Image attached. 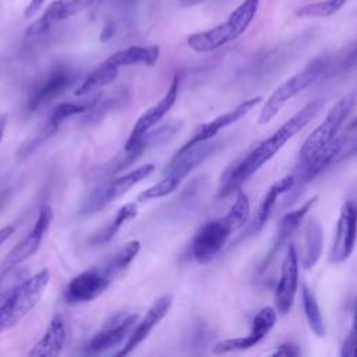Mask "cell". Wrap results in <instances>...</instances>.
Returning a JSON list of instances; mask_svg holds the SVG:
<instances>
[{"label":"cell","mask_w":357,"mask_h":357,"mask_svg":"<svg viewBox=\"0 0 357 357\" xmlns=\"http://www.w3.org/2000/svg\"><path fill=\"white\" fill-rule=\"evenodd\" d=\"M322 102L315 99L301 107L296 114H293L287 121H284L271 137L259 142L250 153H247L238 163L230 167L225 176H222L218 197H227L234 191H238L240 187L265 165L271 160L283 145L293 138L298 131H301L311 119L319 110Z\"/></svg>","instance_id":"cell-1"},{"label":"cell","mask_w":357,"mask_h":357,"mask_svg":"<svg viewBox=\"0 0 357 357\" xmlns=\"http://www.w3.org/2000/svg\"><path fill=\"white\" fill-rule=\"evenodd\" d=\"M226 215L231 220V223L234 225L236 230L241 229L248 222V218H250V201H248V197H247L245 192H243V191L237 192V197H236L233 205L230 206V209H229V212Z\"/></svg>","instance_id":"cell-33"},{"label":"cell","mask_w":357,"mask_h":357,"mask_svg":"<svg viewBox=\"0 0 357 357\" xmlns=\"http://www.w3.org/2000/svg\"><path fill=\"white\" fill-rule=\"evenodd\" d=\"M276 318H278V312L275 308L269 305L262 307L255 314L252 319L251 332L247 336L220 340L212 347V351L215 354H223V353H231V351H243L254 347L272 331V328L276 324Z\"/></svg>","instance_id":"cell-10"},{"label":"cell","mask_w":357,"mask_h":357,"mask_svg":"<svg viewBox=\"0 0 357 357\" xmlns=\"http://www.w3.org/2000/svg\"><path fill=\"white\" fill-rule=\"evenodd\" d=\"M141 248V243L138 240H131L126 243L116 254H113L102 266V271L112 280L117 275H120L138 255Z\"/></svg>","instance_id":"cell-29"},{"label":"cell","mask_w":357,"mask_h":357,"mask_svg":"<svg viewBox=\"0 0 357 357\" xmlns=\"http://www.w3.org/2000/svg\"><path fill=\"white\" fill-rule=\"evenodd\" d=\"M112 283V279L102 269H88L74 276L64 290V300L68 304L88 303L99 297Z\"/></svg>","instance_id":"cell-12"},{"label":"cell","mask_w":357,"mask_h":357,"mask_svg":"<svg viewBox=\"0 0 357 357\" xmlns=\"http://www.w3.org/2000/svg\"><path fill=\"white\" fill-rule=\"evenodd\" d=\"M160 56V47L159 46H130L126 49H121L112 56H109L106 60L116 66V67H126V66H155Z\"/></svg>","instance_id":"cell-24"},{"label":"cell","mask_w":357,"mask_h":357,"mask_svg":"<svg viewBox=\"0 0 357 357\" xmlns=\"http://www.w3.org/2000/svg\"><path fill=\"white\" fill-rule=\"evenodd\" d=\"M7 123H8V114L7 113H3L0 114V142L3 139V135H4V130L7 127Z\"/></svg>","instance_id":"cell-39"},{"label":"cell","mask_w":357,"mask_h":357,"mask_svg":"<svg viewBox=\"0 0 357 357\" xmlns=\"http://www.w3.org/2000/svg\"><path fill=\"white\" fill-rule=\"evenodd\" d=\"M137 215H138V206H137V204H126V205H123V206L117 211L114 219H113L109 225H106L99 233H96V234L91 238V243L95 244V245H100V244H105V243L110 241V240L116 236V233L120 230V227H121L127 220L135 218Z\"/></svg>","instance_id":"cell-30"},{"label":"cell","mask_w":357,"mask_h":357,"mask_svg":"<svg viewBox=\"0 0 357 357\" xmlns=\"http://www.w3.org/2000/svg\"><path fill=\"white\" fill-rule=\"evenodd\" d=\"M95 0H56L52 3L46 11L38 18L26 31L28 36H35L47 31L53 24L67 20L85 8H88Z\"/></svg>","instance_id":"cell-20"},{"label":"cell","mask_w":357,"mask_h":357,"mask_svg":"<svg viewBox=\"0 0 357 357\" xmlns=\"http://www.w3.org/2000/svg\"><path fill=\"white\" fill-rule=\"evenodd\" d=\"M66 344V325L60 314H54L42 337L28 351L29 357H54Z\"/></svg>","instance_id":"cell-23"},{"label":"cell","mask_w":357,"mask_h":357,"mask_svg":"<svg viewBox=\"0 0 357 357\" xmlns=\"http://www.w3.org/2000/svg\"><path fill=\"white\" fill-rule=\"evenodd\" d=\"M155 170L153 163H146L144 166H139L123 176H119L105 184H100L99 187L93 188L86 198L82 201L81 205V213L82 215H91L98 212L99 209L105 208L112 201L120 198L124 195L130 188L141 183L144 178H146L152 172Z\"/></svg>","instance_id":"cell-7"},{"label":"cell","mask_w":357,"mask_h":357,"mask_svg":"<svg viewBox=\"0 0 357 357\" xmlns=\"http://www.w3.org/2000/svg\"><path fill=\"white\" fill-rule=\"evenodd\" d=\"M347 0H324L301 6L296 10V15L300 18L310 17H329L343 7Z\"/></svg>","instance_id":"cell-32"},{"label":"cell","mask_w":357,"mask_h":357,"mask_svg":"<svg viewBox=\"0 0 357 357\" xmlns=\"http://www.w3.org/2000/svg\"><path fill=\"white\" fill-rule=\"evenodd\" d=\"M356 244V206L353 201H346L340 209V215L336 223L335 238L329 252V261L340 264L346 261Z\"/></svg>","instance_id":"cell-14"},{"label":"cell","mask_w":357,"mask_h":357,"mask_svg":"<svg viewBox=\"0 0 357 357\" xmlns=\"http://www.w3.org/2000/svg\"><path fill=\"white\" fill-rule=\"evenodd\" d=\"M324 233L321 223L315 219H311L307 223L305 234H304V254L301 259V265L304 269H311L319 261L322 252Z\"/></svg>","instance_id":"cell-27"},{"label":"cell","mask_w":357,"mask_h":357,"mask_svg":"<svg viewBox=\"0 0 357 357\" xmlns=\"http://www.w3.org/2000/svg\"><path fill=\"white\" fill-rule=\"evenodd\" d=\"M180 1V6L181 7H194V6H198L206 0H178Z\"/></svg>","instance_id":"cell-40"},{"label":"cell","mask_w":357,"mask_h":357,"mask_svg":"<svg viewBox=\"0 0 357 357\" xmlns=\"http://www.w3.org/2000/svg\"><path fill=\"white\" fill-rule=\"evenodd\" d=\"M52 220H53L52 206L47 204L42 205L31 231L7 254L6 259L3 261V264L0 266L1 278H4L7 273H10V271L17 268L20 264H22L24 261L31 258L39 250L43 237L50 227Z\"/></svg>","instance_id":"cell-9"},{"label":"cell","mask_w":357,"mask_h":357,"mask_svg":"<svg viewBox=\"0 0 357 357\" xmlns=\"http://www.w3.org/2000/svg\"><path fill=\"white\" fill-rule=\"evenodd\" d=\"M258 6L259 0H244L225 22L208 31L191 33L187 38V45L197 53L218 50L245 32L258 11Z\"/></svg>","instance_id":"cell-2"},{"label":"cell","mask_w":357,"mask_h":357,"mask_svg":"<svg viewBox=\"0 0 357 357\" xmlns=\"http://www.w3.org/2000/svg\"><path fill=\"white\" fill-rule=\"evenodd\" d=\"M301 300H303V308H304V315L307 318L308 326L312 331V333L318 337H324L326 335V326L318 305V301L312 293L305 284L301 289Z\"/></svg>","instance_id":"cell-31"},{"label":"cell","mask_w":357,"mask_h":357,"mask_svg":"<svg viewBox=\"0 0 357 357\" xmlns=\"http://www.w3.org/2000/svg\"><path fill=\"white\" fill-rule=\"evenodd\" d=\"M326 66H328V57L318 56L314 60H311L303 70H300L298 73L291 75L289 79H286L283 84H280L271 93V96L264 102V106L258 116V123L259 124L269 123L290 99H293L307 86H310L314 81H317L321 77V74L325 71Z\"/></svg>","instance_id":"cell-4"},{"label":"cell","mask_w":357,"mask_h":357,"mask_svg":"<svg viewBox=\"0 0 357 357\" xmlns=\"http://www.w3.org/2000/svg\"><path fill=\"white\" fill-rule=\"evenodd\" d=\"M298 284V257L296 247L290 244L286 250V255L282 262L280 278L275 290V307L276 312L286 315L293 307Z\"/></svg>","instance_id":"cell-13"},{"label":"cell","mask_w":357,"mask_h":357,"mask_svg":"<svg viewBox=\"0 0 357 357\" xmlns=\"http://www.w3.org/2000/svg\"><path fill=\"white\" fill-rule=\"evenodd\" d=\"M294 183H296V178H294V174H286L284 177L276 180L271 187L269 190L265 192V195L262 197L257 211H255V215L248 226V234L250 236H254V234H258L262 227L265 226V223L268 222V219L271 218V213L276 205V199L289 192L291 188H294Z\"/></svg>","instance_id":"cell-21"},{"label":"cell","mask_w":357,"mask_h":357,"mask_svg":"<svg viewBox=\"0 0 357 357\" xmlns=\"http://www.w3.org/2000/svg\"><path fill=\"white\" fill-rule=\"evenodd\" d=\"M262 100V96H254L251 99H247L244 102H241L238 106H236L234 109L212 119L211 121L202 124L201 127H198V130L192 134V137L176 152L180 153L183 151H185L187 148L198 144V142H204V141H209L212 139L220 130L234 124L236 121H238L240 119H243L250 110H252L259 102Z\"/></svg>","instance_id":"cell-18"},{"label":"cell","mask_w":357,"mask_h":357,"mask_svg":"<svg viewBox=\"0 0 357 357\" xmlns=\"http://www.w3.org/2000/svg\"><path fill=\"white\" fill-rule=\"evenodd\" d=\"M354 106H356V93L350 92L342 99H339L329 109L324 121L304 139L298 152L300 162L314 155L317 151H319L322 146L331 142L340 132V128L346 123Z\"/></svg>","instance_id":"cell-6"},{"label":"cell","mask_w":357,"mask_h":357,"mask_svg":"<svg viewBox=\"0 0 357 357\" xmlns=\"http://www.w3.org/2000/svg\"><path fill=\"white\" fill-rule=\"evenodd\" d=\"M113 33H114V28H113V25H112V24H107V25H105V26H103V29H102V32H100L99 39H100L102 42H106V40H109V39L113 36Z\"/></svg>","instance_id":"cell-38"},{"label":"cell","mask_w":357,"mask_h":357,"mask_svg":"<svg viewBox=\"0 0 357 357\" xmlns=\"http://www.w3.org/2000/svg\"><path fill=\"white\" fill-rule=\"evenodd\" d=\"M86 107H88V103H71V102H64V103H59L57 106H54V109L52 110V113H50V116H49V119L45 124V127L40 131L39 137L35 139L33 146L39 145L47 137L53 135L64 120L84 113L86 110Z\"/></svg>","instance_id":"cell-26"},{"label":"cell","mask_w":357,"mask_h":357,"mask_svg":"<svg viewBox=\"0 0 357 357\" xmlns=\"http://www.w3.org/2000/svg\"><path fill=\"white\" fill-rule=\"evenodd\" d=\"M14 230H15L14 226H4V227L0 229V247L11 237Z\"/></svg>","instance_id":"cell-37"},{"label":"cell","mask_w":357,"mask_h":357,"mask_svg":"<svg viewBox=\"0 0 357 357\" xmlns=\"http://www.w3.org/2000/svg\"><path fill=\"white\" fill-rule=\"evenodd\" d=\"M75 79V74L66 68L57 67L52 70L38 85L32 89L28 100H26V110L29 113L38 110L43 105H47L57 96H60Z\"/></svg>","instance_id":"cell-15"},{"label":"cell","mask_w":357,"mask_h":357,"mask_svg":"<svg viewBox=\"0 0 357 357\" xmlns=\"http://www.w3.org/2000/svg\"><path fill=\"white\" fill-rule=\"evenodd\" d=\"M45 1H46V0H29V3L26 4V7H25V10H24V15H25L26 18L35 15Z\"/></svg>","instance_id":"cell-36"},{"label":"cell","mask_w":357,"mask_h":357,"mask_svg":"<svg viewBox=\"0 0 357 357\" xmlns=\"http://www.w3.org/2000/svg\"><path fill=\"white\" fill-rule=\"evenodd\" d=\"M354 354H356V328L351 326L343 340V344L340 349V357H354Z\"/></svg>","instance_id":"cell-34"},{"label":"cell","mask_w":357,"mask_h":357,"mask_svg":"<svg viewBox=\"0 0 357 357\" xmlns=\"http://www.w3.org/2000/svg\"><path fill=\"white\" fill-rule=\"evenodd\" d=\"M272 356L275 357H294V356H300V350L296 344L293 343H282L280 346H278V349L272 353Z\"/></svg>","instance_id":"cell-35"},{"label":"cell","mask_w":357,"mask_h":357,"mask_svg":"<svg viewBox=\"0 0 357 357\" xmlns=\"http://www.w3.org/2000/svg\"><path fill=\"white\" fill-rule=\"evenodd\" d=\"M119 75V67L110 64L107 60H105L99 67H96L75 89V96H85L91 93L95 89H99L102 86H106L112 84L116 77Z\"/></svg>","instance_id":"cell-28"},{"label":"cell","mask_w":357,"mask_h":357,"mask_svg":"<svg viewBox=\"0 0 357 357\" xmlns=\"http://www.w3.org/2000/svg\"><path fill=\"white\" fill-rule=\"evenodd\" d=\"M173 304V297L170 294H165L159 298H156L152 305L146 310L144 318L137 322L128 335V339L126 344L121 347V350L116 356H127L132 350H135L152 332V329L167 315Z\"/></svg>","instance_id":"cell-17"},{"label":"cell","mask_w":357,"mask_h":357,"mask_svg":"<svg viewBox=\"0 0 357 357\" xmlns=\"http://www.w3.org/2000/svg\"><path fill=\"white\" fill-rule=\"evenodd\" d=\"M236 231L227 215L204 223L191 241V254L198 264L211 262L223 248L230 234Z\"/></svg>","instance_id":"cell-8"},{"label":"cell","mask_w":357,"mask_h":357,"mask_svg":"<svg viewBox=\"0 0 357 357\" xmlns=\"http://www.w3.org/2000/svg\"><path fill=\"white\" fill-rule=\"evenodd\" d=\"M138 321L137 314H117L110 322H106L105 326L93 335L88 343V350L91 353H103L117 344H120L131 333L134 325Z\"/></svg>","instance_id":"cell-19"},{"label":"cell","mask_w":357,"mask_h":357,"mask_svg":"<svg viewBox=\"0 0 357 357\" xmlns=\"http://www.w3.org/2000/svg\"><path fill=\"white\" fill-rule=\"evenodd\" d=\"M128 92L126 89L116 91L110 96H98L92 102L88 103L86 110L82 113L84 119L82 121L89 124V123H99L107 113L112 110L120 109L124 106V102L128 100Z\"/></svg>","instance_id":"cell-25"},{"label":"cell","mask_w":357,"mask_h":357,"mask_svg":"<svg viewBox=\"0 0 357 357\" xmlns=\"http://www.w3.org/2000/svg\"><path fill=\"white\" fill-rule=\"evenodd\" d=\"M318 201V195H314L312 198H310L308 201H305L304 204H301L298 208L287 212L279 222L278 226V231L272 244V248L268 252V257L264 261V268L266 269L269 262L275 258V255L278 254V251L282 248V245H284L287 243V240L296 233V230L300 227L303 219L305 218V215L310 212V209L317 204Z\"/></svg>","instance_id":"cell-22"},{"label":"cell","mask_w":357,"mask_h":357,"mask_svg":"<svg viewBox=\"0 0 357 357\" xmlns=\"http://www.w3.org/2000/svg\"><path fill=\"white\" fill-rule=\"evenodd\" d=\"M178 86H180V77L174 75L169 89L162 96V99L156 105L149 107L146 112H144L139 116V119L135 121V124H134V127H132V130H131V132L128 135V139L126 141L124 152H130L132 149V146L135 145V142L146 131L155 128L160 123V120L167 114V112L176 103V99H177V95H178Z\"/></svg>","instance_id":"cell-11"},{"label":"cell","mask_w":357,"mask_h":357,"mask_svg":"<svg viewBox=\"0 0 357 357\" xmlns=\"http://www.w3.org/2000/svg\"><path fill=\"white\" fill-rule=\"evenodd\" d=\"M354 144H356V130H354V121H353L344 132L342 134L339 132L331 142H328L325 146H322L319 151H317L314 155H311L305 160L300 162L297 174H294V178H296L294 187L305 185L318 174H321L326 167L332 166L339 159L344 158L349 149L354 151Z\"/></svg>","instance_id":"cell-5"},{"label":"cell","mask_w":357,"mask_h":357,"mask_svg":"<svg viewBox=\"0 0 357 357\" xmlns=\"http://www.w3.org/2000/svg\"><path fill=\"white\" fill-rule=\"evenodd\" d=\"M220 148L219 142L204 141L198 142L180 153H174L173 159L165 170V176L174 180L177 184L181 181L199 165H202L209 156H212Z\"/></svg>","instance_id":"cell-16"},{"label":"cell","mask_w":357,"mask_h":357,"mask_svg":"<svg viewBox=\"0 0 357 357\" xmlns=\"http://www.w3.org/2000/svg\"><path fill=\"white\" fill-rule=\"evenodd\" d=\"M50 282L49 269H42L22 280L0 305V332L17 325L40 301Z\"/></svg>","instance_id":"cell-3"}]
</instances>
